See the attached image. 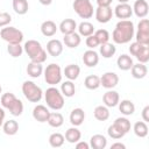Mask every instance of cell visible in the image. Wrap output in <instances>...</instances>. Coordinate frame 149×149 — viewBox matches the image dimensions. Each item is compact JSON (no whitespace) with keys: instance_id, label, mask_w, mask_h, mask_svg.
I'll return each instance as SVG.
<instances>
[{"instance_id":"cell-1","label":"cell","mask_w":149,"mask_h":149,"mask_svg":"<svg viewBox=\"0 0 149 149\" xmlns=\"http://www.w3.org/2000/svg\"><path fill=\"white\" fill-rule=\"evenodd\" d=\"M135 34L134 23L130 20H120L112 33V40L116 44H126L132 41Z\"/></svg>"},{"instance_id":"cell-2","label":"cell","mask_w":149,"mask_h":149,"mask_svg":"<svg viewBox=\"0 0 149 149\" xmlns=\"http://www.w3.org/2000/svg\"><path fill=\"white\" fill-rule=\"evenodd\" d=\"M23 51L27 54L29 59L34 63H44L47 59V51L43 49L41 43L36 40H28L23 45Z\"/></svg>"},{"instance_id":"cell-3","label":"cell","mask_w":149,"mask_h":149,"mask_svg":"<svg viewBox=\"0 0 149 149\" xmlns=\"http://www.w3.org/2000/svg\"><path fill=\"white\" fill-rule=\"evenodd\" d=\"M44 99L47 106L54 111H59L64 107V95L55 86H50L49 88H47V91L44 92Z\"/></svg>"},{"instance_id":"cell-4","label":"cell","mask_w":149,"mask_h":149,"mask_svg":"<svg viewBox=\"0 0 149 149\" xmlns=\"http://www.w3.org/2000/svg\"><path fill=\"white\" fill-rule=\"evenodd\" d=\"M22 93L30 102H38L43 97L42 88L31 80H26L22 84Z\"/></svg>"},{"instance_id":"cell-5","label":"cell","mask_w":149,"mask_h":149,"mask_svg":"<svg viewBox=\"0 0 149 149\" xmlns=\"http://www.w3.org/2000/svg\"><path fill=\"white\" fill-rule=\"evenodd\" d=\"M62 69L56 63H50L44 70V80L51 86L59 84L62 81Z\"/></svg>"},{"instance_id":"cell-6","label":"cell","mask_w":149,"mask_h":149,"mask_svg":"<svg viewBox=\"0 0 149 149\" xmlns=\"http://www.w3.org/2000/svg\"><path fill=\"white\" fill-rule=\"evenodd\" d=\"M0 37L3 41H6L8 44L9 43H21L23 41V33L15 27L6 26V27L1 28Z\"/></svg>"},{"instance_id":"cell-7","label":"cell","mask_w":149,"mask_h":149,"mask_svg":"<svg viewBox=\"0 0 149 149\" xmlns=\"http://www.w3.org/2000/svg\"><path fill=\"white\" fill-rule=\"evenodd\" d=\"M72 7L76 14L81 19H90L93 16V6L90 0H74Z\"/></svg>"},{"instance_id":"cell-8","label":"cell","mask_w":149,"mask_h":149,"mask_svg":"<svg viewBox=\"0 0 149 149\" xmlns=\"http://www.w3.org/2000/svg\"><path fill=\"white\" fill-rule=\"evenodd\" d=\"M135 38H136V42L149 45V21L148 19H142L139 22Z\"/></svg>"},{"instance_id":"cell-9","label":"cell","mask_w":149,"mask_h":149,"mask_svg":"<svg viewBox=\"0 0 149 149\" xmlns=\"http://www.w3.org/2000/svg\"><path fill=\"white\" fill-rule=\"evenodd\" d=\"M119 84V76L115 72H105L101 77H100V86L105 87V88H113Z\"/></svg>"},{"instance_id":"cell-10","label":"cell","mask_w":149,"mask_h":149,"mask_svg":"<svg viewBox=\"0 0 149 149\" xmlns=\"http://www.w3.org/2000/svg\"><path fill=\"white\" fill-rule=\"evenodd\" d=\"M112 16H113V10H112L111 6H106V7L98 6L97 7V9H95V20L99 23L109 22Z\"/></svg>"},{"instance_id":"cell-11","label":"cell","mask_w":149,"mask_h":149,"mask_svg":"<svg viewBox=\"0 0 149 149\" xmlns=\"http://www.w3.org/2000/svg\"><path fill=\"white\" fill-rule=\"evenodd\" d=\"M114 14L120 20H128L133 15V8L128 3H119L114 8Z\"/></svg>"},{"instance_id":"cell-12","label":"cell","mask_w":149,"mask_h":149,"mask_svg":"<svg viewBox=\"0 0 149 149\" xmlns=\"http://www.w3.org/2000/svg\"><path fill=\"white\" fill-rule=\"evenodd\" d=\"M47 52L52 57H58L63 52V43L57 38L50 40L47 43Z\"/></svg>"},{"instance_id":"cell-13","label":"cell","mask_w":149,"mask_h":149,"mask_svg":"<svg viewBox=\"0 0 149 149\" xmlns=\"http://www.w3.org/2000/svg\"><path fill=\"white\" fill-rule=\"evenodd\" d=\"M132 8H133L134 14L140 19H144L149 12V6H148L147 0H136Z\"/></svg>"},{"instance_id":"cell-14","label":"cell","mask_w":149,"mask_h":149,"mask_svg":"<svg viewBox=\"0 0 149 149\" xmlns=\"http://www.w3.org/2000/svg\"><path fill=\"white\" fill-rule=\"evenodd\" d=\"M83 63L88 66V68H94L97 66V64L99 63V55L97 51H94L93 49H90V50H86L84 54H83Z\"/></svg>"},{"instance_id":"cell-15","label":"cell","mask_w":149,"mask_h":149,"mask_svg":"<svg viewBox=\"0 0 149 149\" xmlns=\"http://www.w3.org/2000/svg\"><path fill=\"white\" fill-rule=\"evenodd\" d=\"M102 101L106 107H115V106H118V104L120 101V95L116 91L111 88L102 95Z\"/></svg>"},{"instance_id":"cell-16","label":"cell","mask_w":149,"mask_h":149,"mask_svg":"<svg viewBox=\"0 0 149 149\" xmlns=\"http://www.w3.org/2000/svg\"><path fill=\"white\" fill-rule=\"evenodd\" d=\"M49 114L50 112L44 105H36L33 109V118L38 122H47Z\"/></svg>"},{"instance_id":"cell-17","label":"cell","mask_w":149,"mask_h":149,"mask_svg":"<svg viewBox=\"0 0 149 149\" xmlns=\"http://www.w3.org/2000/svg\"><path fill=\"white\" fill-rule=\"evenodd\" d=\"M69 119H70V122H71L72 126H76V127L80 126L84 122V120H85V112H84V109L79 108V107L78 108H73L71 111V113H70Z\"/></svg>"},{"instance_id":"cell-18","label":"cell","mask_w":149,"mask_h":149,"mask_svg":"<svg viewBox=\"0 0 149 149\" xmlns=\"http://www.w3.org/2000/svg\"><path fill=\"white\" fill-rule=\"evenodd\" d=\"M59 30L63 35H68L71 33H74L77 29V22L73 19H65L59 23Z\"/></svg>"},{"instance_id":"cell-19","label":"cell","mask_w":149,"mask_h":149,"mask_svg":"<svg viewBox=\"0 0 149 149\" xmlns=\"http://www.w3.org/2000/svg\"><path fill=\"white\" fill-rule=\"evenodd\" d=\"M81 42V38H80V35L77 34L76 31L74 33H71V34H68V35H64V38H63V43L65 44V47L68 48H77Z\"/></svg>"},{"instance_id":"cell-20","label":"cell","mask_w":149,"mask_h":149,"mask_svg":"<svg viewBox=\"0 0 149 149\" xmlns=\"http://www.w3.org/2000/svg\"><path fill=\"white\" fill-rule=\"evenodd\" d=\"M57 28L58 27L56 26V23L54 21L47 20V21H43L42 24H41V33L47 37H51L56 34Z\"/></svg>"},{"instance_id":"cell-21","label":"cell","mask_w":149,"mask_h":149,"mask_svg":"<svg viewBox=\"0 0 149 149\" xmlns=\"http://www.w3.org/2000/svg\"><path fill=\"white\" fill-rule=\"evenodd\" d=\"M107 146V140L101 134H94L90 139V147L93 149H105Z\"/></svg>"},{"instance_id":"cell-22","label":"cell","mask_w":149,"mask_h":149,"mask_svg":"<svg viewBox=\"0 0 149 149\" xmlns=\"http://www.w3.org/2000/svg\"><path fill=\"white\" fill-rule=\"evenodd\" d=\"M130 72L132 76L135 79H142L147 76L148 73V68L146 66V64L143 63H137V64H133V66L130 68Z\"/></svg>"},{"instance_id":"cell-23","label":"cell","mask_w":149,"mask_h":149,"mask_svg":"<svg viewBox=\"0 0 149 149\" xmlns=\"http://www.w3.org/2000/svg\"><path fill=\"white\" fill-rule=\"evenodd\" d=\"M133 58L130 57V56H128V55H126V54H122V55H120L119 57H118V59H116V65H118V68L120 69V70H122V71H128V70H130V68L133 66Z\"/></svg>"},{"instance_id":"cell-24","label":"cell","mask_w":149,"mask_h":149,"mask_svg":"<svg viewBox=\"0 0 149 149\" xmlns=\"http://www.w3.org/2000/svg\"><path fill=\"white\" fill-rule=\"evenodd\" d=\"M64 76L69 80H76L80 74V68L77 64H69L64 68Z\"/></svg>"},{"instance_id":"cell-25","label":"cell","mask_w":149,"mask_h":149,"mask_svg":"<svg viewBox=\"0 0 149 149\" xmlns=\"http://www.w3.org/2000/svg\"><path fill=\"white\" fill-rule=\"evenodd\" d=\"M119 111L125 115V116H128V115H132L134 114L135 112V105L133 104V101L128 100V99H125V100H121L119 101Z\"/></svg>"},{"instance_id":"cell-26","label":"cell","mask_w":149,"mask_h":149,"mask_svg":"<svg viewBox=\"0 0 149 149\" xmlns=\"http://www.w3.org/2000/svg\"><path fill=\"white\" fill-rule=\"evenodd\" d=\"M2 130L6 135H15L19 132V123L15 120H7L2 123Z\"/></svg>"},{"instance_id":"cell-27","label":"cell","mask_w":149,"mask_h":149,"mask_svg":"<svg viewBox=\"0 0 149 149\" xmlns=\"http://www.w3.org/2000/svg\"><path fill=\"white\" fill-rule=\"evenodd\" d=\"M65 140L69 142V143H76V142H78L79 140H80V137H81V133H80V130L76 127V126H73V127H71V128H69L66 132H65Z\"/></svg>"},{"instance_id":"cell-28","label":"cell","mask_w":149,"mask_h":149,"mask_svg":"<svg viewBox=\"0 0 149 149\" xmlns=\"http://www.w3.org/2000/svg\"><path fill=\"white\" fill-rule=\"evenodd\" d=\"M27 73L28 76H30L31 78H38L42 72H43V66L42 64L40 63H34V62H30L28 65H27Z\"/></svg>"},{"instance_id":"cell-29","label":"cell","mask_w":149,"mask_h":149,"mask_svg":"<svg viewBox=\"0 0 149 149\" xmlns=\"http://www.w3.org/2000/svg\"><path fill=\"white\" fill-rule=\"evenodd\" d=\"M47 122H48V125H49L50 127L58 128V127H61V126L64 123V118H63V115H62L61 113H58V112H54V113L50 112Z\"/></svg>"},{"instance_id":"cell-30","label":"cell","mask_w":149,"mask_h":149,"mask_svg":"<svg viewBox=\"0 0 149 149\" xmlns=\"http://www.w3.org/2000/svg\"><path fill=\"white\" fill-rule=\"evenodd\" d=\"M61 92L66 98L73 97L74 93H76V86H74L73 81L72 80H65L64 83H62V85H61Z\"/></svg>"},{"instance_id":"cell-31","label":"cell","mask_w":149,"mask_h":149,"mask_svg":"<svg viewBox=\"0 0 149 149\" xmlns=\"http://www.w3.org/2000/svg\"><path fill=\"white\" fill-rule=\"evenodd\" d=\"M12 6L14 12L19 15H24L29 9V5L27 0H13Z\"/></svg>"},{"instance_id":"cell-32","label":"cell","mask_w":149,"mask_h":149,"mask_svg":"<svg viewBox=\"0 0 149 149\" xmlns=\"http://www.w3.org/2000/svg\"><path fill=\"white\" fill-rule=\"evenodd\" d=\"M100 55L104 57V58H111L115 55L116 52V48L114 44L112 43H104V44H100V50H99Z\"/></svg>"},{"instance_id":"cell-33","label":"cell","mask_w":149,"mask_h":149,"mask_svg":"<svg viewBox=\"0 0 149 149\" xmlns=\"http://www.w3.org/2000/svg\"><path fill=\"white\" fill-rule=\"evenodd\" d=\"M78 28V31H79V35L80 36H84V37H87L90 35H92L94 33V27L91 22H87V21H83L79 23V26L77 27Z\"/></svg>"},{"instance_id":"cell-34","label":"cell","mask_w":149,"mask_h":149,"mask_svg":"<svg viewBox=\"0 0 149 149\" xmlns=\"http://www.w3.org/2000/svg\"><path fill=\"white\" fill-rule=\"evenodd\" d=\"M84 85L87 90H97L100 86V77L97 74H90L85 78Z\"/></svg>"},{"instance_id":"cell-35","label":"cell","mask_w":149,"mask_h":149,"mask_svg":"<svg viewBox=\"0 0 149 149\" xmlns=\"http://www.w3.org/2000/svg\"><path fill=\"white\" fill-rule=\"evenodd\" d=\"M93 114H94V118L98 120V121H106L108 118H109V111H108V107L106 106H97L93 111Z\"/></svg>"},{"instance_id":"cell-36","label":"cell","mask_w":149,"mask_h":149,"mask_svg":"<svg viewBox=\"0 0 149 149\" xmlns=\"http://www.w3.org/2000/svg\"><path fill=\"white\" fill-rule=\"evenodd\" d=\"M133 130L137 137H146L148 135V126L144 121H137L134 123Z\"/></svg>"},{"instance_id":"cell-37","label":"cell","mask_w":149,"mask_h":149,"mask_svg":"<svg viewBox=\"0 0 149 149\" xmlns=\"http://www.w3.org/2000/svg\"><path fill=\"white\" fill-rule=\"evenodd\" d=\"M64 141H65V137L61 133H52L49 136V144L52 148H59V147H62L64 144Z\"/></svg>"},{"instance_id":"cell-38","label":"cell","mask_w":149,"mask_h":149,"mask_svg":"<svg viewBox=\"0 0 149 149\" xmlns=\"http://www.w3.org/2000/svg\"><path fill=\"white\" fill-rule=\"evenodd\" d=\"M7 52L12 57L17 58L23 54V47L21 45V43H9L7 47Z\"/></svg>"},{"instance_id":"cell-39","label":"cell","mask_w":149,"mask_h":149,"mask_svg":"<svg viewBox=\"0 0 149 149\" xmlns=\"http://www.w3.org/2000/svg\"><path fill=\"white\" fill-rule=\"evenodd\" d=\"M8 111H9V113L13 115V116H19V115H21L22 113H23V104H22V101L20 100V99H15V101L10 105V107L8 108Z\"/></svg>"},{"instance_id":"cell-40","label":"cell","mask_w":149,"mask_h":149,"mask_svg":"<svg viewBox=\"0 0 149 149\" xmlns=\"http://www.w3.org/2000/svg\"><path fill=\"white\" fill-rule=\"evenodd\" d=\"M107 134H108V136H109L111 139H114V140H120V139H122V137L126 135V134H125L116 125H114V123L108 127Z\"/></svg>"},{"instance_id":"cell-41","label":"cell","mask_w":149,"mask_h":149,"mask_svg":"<svg viewBox=\"0 0 149 149\" xmlns=\"http://www.w3.org/2000/svg\"><path fill=\"white\" fill-rule=\"evenodd\" d=\"M113 123L116 125L125 134H127V133L130 130V121H129L127 118H125V116H121V118L115 119V121H114Z\"/></svg>"},{"instance_id":"cell-42","label":"cell","mask_w":149,"mask_h":149,"mask_svg":"<svg viewBox=\"0 0 149 149\" xmlns=\"http://www.w3.org/2000/svg\"><path fill=\"white\" fill-rule=\"evenodd\" d=\"M135 58L139 61V63L146 64L149 61V45H143L139 54L135 56Z\"/></svg>"},{"instance_id":"cell-43","label":"cell","mask_w":149,"mask_h":149,"mask_svg":"<svg viewBox=\"0 0 149 149\" xmlns=\"http://www.w3.org/2000/svg\"><path fill=\"white\" fill-rule=\"evenodd\" d=\"M15 99H16V97H15L13 93H9V92L3 93V94L1 95V106H2L3 108L8 109V108L10 107V105L15 101Z\"/></svg>"},{"instance_id":"cell-44","label":"cell","mask_w":149,"mask_h":149,"mask_svg":"<svg viewBox=\"0 0 149 149\" xmlns=\"http://www.w3.org/2000/svg\"><path fill=\"white\" fill-rule=\"evenodd\" d=\"M98 42H99V45L100 44H104V43H107L108 40H109V33L106 30V29H98L95 33H94Z\"/></svg>"},{"instance_id":"cell-45","label":"cell","mask_w":149,"mask_h":149,"mask_svg":"<svg viewBox=\"0 0 149 149\" xmlns=\"http://www.w3.org/2000/svg\"><path fill=\"white\" fill-rule=\"evenodd\" d=\"M12 21V16L7 12H0V28L8 26Z\"/></svg>"},{"instance_id":"cell-46","label":"cell","mask_w":149,"mask_h":149,"mask_svg":"<svg viewBox=\"0 0 149 149\" xmlns=\"http://www.w3.org/2000/svg\"><path fill=\"white\" fill-rule=\"evenodd\" d=\"M85 43H86V47L90 48V49H94V48H97L99 45V42H98V40H97L94 34L87 36L86 40H85Z\"/></svg>"},{"instance_id":"cell-47","label":"cell","mask_w":149,"mask_h":149,"mask_svg":"<svg viewBox=\"0 0 149 149\" xmlns=\"http://www.w3.org/2000/svg\"><path fill=\"white\" fill-rule=\"evenodd\" d=\"M143 45H147V44H142V43H139V42H136V41L133 42V43L130 44V47H129V52H130V55L136 56Z\"/></svg>"},{"instance_id":"cell-48","label":"cell","mask_w":149,"mask_h":149,"mask_svg":"<svg viewBox=\"0 0 149 149\" xmlns=\"http://www.w3.org/2000/svg\"><path fill=\"white\" fill-rule=\"evenodd\" d=\"M142 119L144 122H149V106H146L142 109Z\"/></svg>"},{"instance_id":"cell-49","label":"cell","mask_w":149,"mask_h":149,"mask_svg":"<svg viewBox=\"0 0 149 149\" xmlns=\"http://www.w3.org/2000/svg\"><path fill=\"white\" fill-rule=\"evenodd\" d=\"M76 148L77 149H88L90 148V144L88 143H86V142H84V141H78V142H76Z\"/></svg>"},{"instance_id":"cell-50","label":"cell","mask_w":149,"mask_h":149,"mask_svg":"<svg viewBox=\"0 0 149 149\" xmlns=\"http://www.w3.org/2000/svg\"><path fill=\"white\" fill-rule=\"evenodd\" d=\"M113 0H97V5L98 6H102V7H106V6H111Z\"/></svg>"},{"instance_id":"cell-51","label":"cell","mask_w":149,"mask_h":149,"mask_svg":"<svg viewBox=\"0 0 149 149\" xmlns=\"http://www.w3.org/2000/svg\"><path fill=\"white\" fill-rule=\"evenodd\" d=\"M5 115H6V113H5L3 107H0V127H2V123L5 121Z\"/></svg>"},{"instance_id":"cell-52","label":"cell","mask_w":149,"mask_h":149,"mask_svg":"<svg viewBox=\"0 0 149 149\" xmlns=\"http://www.w3.org/2000/svg\"><path fill=\"white\" fill-rule=\"evenodd\" d=\"M115 148L125 149V148H126V146H125L123 143H121V142H115V143H113V144L111 146V149H115Z\"/></svg>"},{"instance_id":"cell-53","label":"cell","mask_w":149,"mask_h":149,"mask_svg":"<svg viewBox=\"0 0 149 149\" xmlns=\"http://www.w3.org/2000/svg\"><path fill=\"white\" fill-rule=\"evenodd\" d=\"M38 1H40V3L43 5V6H49V5H51V2H52V0H38Z\"/></svg>"},{"instance_id":"cell-54","label":"cell","mask_w":149,"mask_h":149,"mask_svg":"<svg viewBox=\"0 0 149 149\" xmlns=\"http://www.w3.org/2000/svg\"><path fill=\"white\" fill-rule=\"evenodd\" d=\"M118 1H119V3H128L129 0H118Z\"/></svg>"},{"instance_id":"cell-55","label":"cell","mask_w":149,"mask_h":149,"mask_svg":"<svg viewBox=\"0 0 149 149\" xmlns=\"http://www.w3.org/2000/svg\"><path fill=\"white\" fill-rule=\"evenodd\" d=\"M1 92H2V87H1V85H0V94H1Z\"/></svg>"}]
</instances>
